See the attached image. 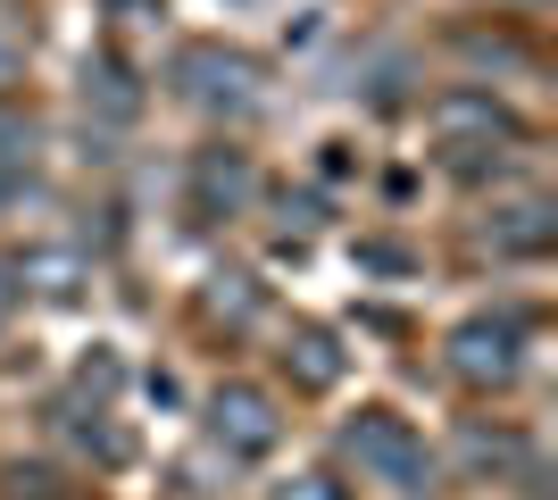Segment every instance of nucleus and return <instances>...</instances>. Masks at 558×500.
<instances>
[{"label": "nucleus", "instance_id": "2", "mask_svg": "<svg viewBox=\"0 0 558 500\" xmlns=\"http://www.w3.org/2000/svg\"><path fill=\"white\" fill-rule=\"evenodd\" d=\"M209 434H217L226 459H267L276 434H283V417H276V401H267L258 383H226V392L209 401Z\"/></svg>", "mask_w": 558, "mask_h": 500}, {"label": "nucleus", "instance_id": "1", "mask_svg": "<svg viewBox=\"0 0 558 500\" xmlns=\"http://www.w3.org/2000/svg\"><path fill=\"white\" fill-rule=\"evenodd\" d=\"M342 451L367 467V476L400 484V492H425V442L400 426L392 408H359V426H342Z\"/></svg>", "mask_w": 558, "mask_h": 500}, {"label": "nucleus", "instance_id": "8", "mask_svg": "<svg viewBox=\"0 0 558 500\" xmlns=\"http://www.w3.org/2000/svg\"><path fill=\"white\" fill-rule=\"evenodd\" d=\"M466 459H475V467H517L525 442H517V434H466Z\"/></svg>", "mask_w": 558, "mask_h": 500}, {"label": "nucleus", "instance_id": "7", "mask_svg": "<svg viewBox=\"0 0 558 500\" xmlns=\"http://www.w3.org/2000/svg\"><path fill=\"white\" fill-rule=\"evenodd\" d=\"M292 367H301V383H308V392H326V383L342 376V358H333V342H326V333H301V358H292Z\"/></svg>", "mask_w": 558, "mask_h": 500}, {"label": "nucleus", "instance_id": "4", "mask_svg": "<svg viewBox=\"0 0 558 500\" xmlns=\"http://www.w3.org/2000/svg\"><path fill=\"white\" fill-rule=\"evenodd\" d=\"M517 317H466L459 333H450V367H459L466 383H509L517 376Z\"/></svg>", "mask_w": 558, "mask_h": 500}, {"label": "nucleus", "instance_id": "5", "mask_svg": "<svg viewBox=\"0 0 558 500\" xmlns=\"http://www.w3.org/2000/svg\"><path fill=\"white\" fill-rule=\"evenodd\" d=\"M484 234H492V251H517V259H534V251H550L558 225H550V209H542V200H517V209L492 217Z\"/></svg>", "mask_w": 558, "mask_h": 500}, {"label": "nucleus", "instance_id": "11", "mask_svg": "<svg viewBox=\"0 0 558 500\" xmlns=\"http://www.w3.org/2000/svg\"><path fill=\"white\" fill-rule=\"evenodd\" d=\"M0 276H9V267H0ZM0 309H9V284H0Z\"/></svg>", "mask_w": 558, "mask_h": 500}, {"label": "nucleus", "instance_id": "9", "mask_svg": "<svg viewBox=\"0 0 558 500\" xmlns=\"http://www.w3.org/2000/svg\"><path fill=\"white\" fill-rule=\"evenodd\" d=\"M276 500H350L333 476H292V484H276Z\"/></svg>", "mask_w": 558, "mask_h": 500}, {"label": "nucleus", "instance_id": "10", "mask_svg": "<svg viewBox=\"0 0 558 500\" xmlns=\"http://www.w3.org/2000/svg\"><path fill=\"white\" fill-rule=\"evenodd\" d=\"M17 75H25V42H17V34H9V25H0V93H9Z\"/></svg>", "mask_w": 558, "mask_h": 500}, {"label": "nucleus", "instance_id": "6", "mask_svg": "<svg viewBox=\"0 0 558 500\" xmlns=\"http://www.w3.org/2000/svg\"><path fill=\"white\" fill-rule=\"evenodd\" d=\"M17 276H25L34 292H50V301H68V292L84 284V259H68V251H34V259H25Z\"/></svg>", "mask_w": 558, "mask_h": 500}, {"label": "nucleus", "instance_id": "3", "mask_svg": "<svg viewBox=\"0 0 558 500\" xmlns=\"http://www.w3.org/2000/svg\"><path fill=\"white\" fill-rule=\"evenodd\" d=\"M175 84H184L201 109H251V84L258 68L242 59V50H217V42H192L184 59H175Z\"/></svg>", "mask_w": 558, "mask_h": 500}]
</instances>
